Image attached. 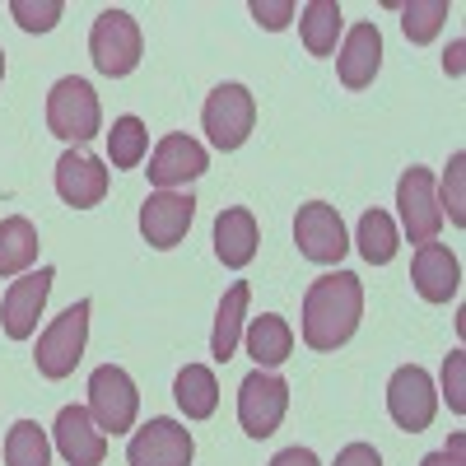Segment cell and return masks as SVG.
I'll use <instances>...</instances> for the list:
<instances>
[{"instance_id": "obj_1", "label": "cell", "mask_w": 466, "mask_h": 466, "mask_svg": "<svg viewBox=\"0 0 466 466\" xmlns=\"http://www.w3.org/2000/svg\"><path fill=\"white\" fill-rule=\"evenodd\" d=\"M364 318V285L355 270H331V276L313 280L303 294V345L308 350H340L360 331Z\"/></svg>"}, {"instance_id": "obj_2", "label": "cell", "mask_w": 466, "mask_h": 466, "mask_svg": "<svg viewBox=\"0 0 466 466\" xmlns=\"http://www.w3.org/2000/svg\"><path fill=\"white\" fill-rule=\"evenodd\" d=\"M98 127H103V107H98L94 85L80 80V75L56 80L47 94V131L66 145H85L98 136Z\"/></svg>"}, {"instance_id": "obj_3", "label": "cell", "mask_w": 466, "mask_h": 466, "mask_svg": "<svg viewBox=\"0 0 466 466\" xmlns=\"http://www.w3.org/2000/svg\"><path fill=\"white\" fill-rule=\"evenodd\" d=\"M89 313H94V303L80 299V303H70L66 313L37 336V350H33V360H37V373L61 382L75 373V364L85 360V340H89Z\"/></svg>"}, {"instance_id": "obj_4", "label": "cell", "mask_w": 466, "mask_h": 466, "mask_svg": "<svg viewBox=\"0 0 466 466\" xmlns=\"http://www.w3.org/2000/svg\"><path fill=\"white\" fill-rule=\"evenodd\" d=\"M140 52H145V37H140V24L127 15V10H103L89 28V56L98 66V75L107 80H122L140 66Z\"/></svg>"}, {"instance_id": "obj_5", "label": "cell", "mask_w": 466, "mask_h": 466, "mask_svg": "<svg viewBox=\"0 0 466 466\" xmlns=\"http://www.w3.org/2000/svg\"><path fill=\"white\" fill-rule=\"evenodd\" d=\"M285 410H289V382L276 378L270 369H252L238 382V424H243V434L270 439L280 430Z\"/></svg>"}, {"instance_id": "obj_6", "label": "cell", "mask_w": 466, "mask_h": 466, "mask_svg": "<svg viewBox=\"0 0 466 466\" xmlns=\"http://www.w3.org/2000/svg\"><path fill=\"white\" fill-rule=\"evenodd\" d=\"M136 410H140V392H136V382L127 369H116V364H103L89 373V415L103 434H127L131 424H136Z\"/></svg>"}, {"instance_id": "obj_7", "label": "cell", "mask_w": 466, "mask_h": 466, "mask_svg": "<svg viewBox=\"0 0 466 466\" xmlns=\"http://www.w3.org/2000/svg\"><path fill=\"white\" fill-rule=\"evenodd\" d=\"M201 127H206L215 149H224V154L238 149L252 136V127H257V98H252V89L248 85H219L206 98V107H201Z\"/></svg>"}, {"instance_id": "obj_8", "label": "cell", "mask_w": 466, "mask_h": 466, "mask_svg": "<svg viewBox=\"0 0 466 466\" xmlns=\"http://www.w3.org/2000/svg\"><path fill=\"white\" fill-rule=\"evenodd\" d=\"M397 210H401V228L410 243H434L443 228V210H439V187L430 168H406L397 182Z\"/></svg>"}, {"instance_id": "obj_9", "label": "cell", "mask_w": 466, "mask_h": 466, "mask_svg": "<svg viewBox=\"0 0 466 466\" xmlns=\"http://www.w3.org/2000/svg\"><path fill=\"white\" fill-rule=\"evenodd\" d=\"M434 410H439L434 378L424 373L420 364H406V369H397V373H392V382H387V415L397 420V430H406V434L430 430Z\"/></svg>"}, {"instance_id": "obj_10", "label": "cell", "mask_w": 466, "mask_h": 466, "mask_svg": "<svg viewBox=\"0 0 466 466\" xmlns=\"http://www.w3.org/2000/svg\"><path fill=\"white\" fill-rule=\"evenodd\" d=\"M191 219H197V197L191 191H149L140 206V233L159 252H168L187 238Z\"/></svg>"}, {"instance_id": "obj_11", "label": "cell", "mask_w": 466, "mask_h": 466, "mask_svg": "<svg viewBox=\"0 0 466 466\" xmlns=\"http://www.w3.org/2000/svg\"><path fill=\"white\" fill-rule=\"evenodd\" d=\"M294 243H299V252H303L308 261H318V266H336V261L350 252L345 224H340L336 206H327V201H308V206H299Z\"/></svg>"}, {"instance_id": "obj_12", "label": "cell", "mask_w": 466, "mask_h": 466, "mask_svg": "<svg viewBox=\"0 0 466 466\" xmlns=\"http://www.w3.org/2000/svg\"><path fill=\"white\" fill-rule=\"evenodd\" d=\"M191 452H197L191 434L177 420H164V415L140 424V430L131 434V443H127L131 466H191Z\"/></svg>"}, {"instance_id": "obj_13", "label": "cell", "mask_w": 466, "mask_h": 466, "mask_svg": "<svg viewBox=\"0 0 466 466\" xmlns=\"http://www.w3.org/2000/svg\"><path fill=\"white\" fill-rule=\"evenodd\" d=\"M52 280H56L52 266H37V270H28V276L10 280L5 303H0V327H5L10 340H28L37 331V313H43V303L52 294Z\"/></svg>"}, {"instance_id": "obj_14", "label": "cell", "mask_w": 466, "mask_h": 466, "mask_svg": "<svg viewBox=\"0 0 466 466\" xmlns=\"http://www.w3.org/2000/svg\"><path fill=\"white\" fill-rule=\"evenodd\" d=\"M206 168H210L206 145H197L191 136H164L159 145H154L149 168H145V173H149V182L159 187V191H173V187L197 182Z\"/></svg>"}, {"instance_id": "obj_15", "label": "cell", "mask_w": 466, "mask_h": 466, "mask_svg": "<svg viewBox=\"0 0 466 466\" xmlns=\"http://www.w3.org/2000/svg\"><path fill=\"white\" fill-rule=\"evenodd\" d=\"M52 443L70 466H98L107 457V434L94 424L89 406H61L52 424Z\"/></svg>"}, {"instance_id": "obj_16", "label": "cell", "mask_w": 466, "mask_h": 466, "mask_svg": "<svg viewBox=\"0 0 466 466\" xmlns=\"http://www.w3.org/2000/svg\"><path fill=\"white\" fill-rule=\"evenodd\" d=\"M107 168L94 159V154H75L66 149L61 159H56V197L70 206V210H94L103 197H107Z\"/></svg>"}, {"instance_id": "obj_17", "label": "cell", "mask_w": 466, "mask_h": 466, "mask_svg": "<svg viewBox=\"0 0 466 466\" xmlns=\"http://www.w3.org/2000/svg\"><path fill=\"white\" fill-rule=\"evenodd\" d=\"M410 285L424 303H448L461 289V266L443 243H420L410 261Z\"/></svg>"}, {"instance_id": "obj_18", "label": "cell", "mask_w": 466, "mask_h": 466, "mask_svg": "<svg viewBox=\"0 0 466 466\" xmlns=\"http://www.w3.org/2000/svg\"><path fill=\"white\" fill-rule=\"evenodd\" d=\"M378 66H382V33H378V24H355V28L345 33L340 56H336L340 85L345 89H369Z\"/></svg>"}, {"instance_id": "obj_19", "label": "cell", "mask_w": 466, "mask_h": 466, "mask_svg": "<svg viewBox=\"0 0 466 466\" xmlns=\"http://www.w3.org/2000/svg\"><path fill=\"white\" fill-rule=\"evenodd\" d=\"M257 243H261V228H257V215L252 210L228 206V210L215 215V257L228 270H243L257 257Z\"/></svg>"}, {"instance_id": "obj_20", "label": "cell", "mask_w": 466, "mask_h": 466, "mask_svg": "<svg viewBox=\"0 0 466 466\" xmlns=\"http://www.w3.org/2000/svg\"><path fill=\"white\" fill-rule=\"evenodd\" d=\"M243 340H248V355L257 360V369H280L289 355H294V331L280 313H261L243 327Z\"/></svg>"}, {"instance_id": "obj_21", "label": "cell", "mask_w": 466, "mask_h": 466, "mask_svg": "<svg viewBox=\"0 0 466 466\" xmlns=\"http://www.w3.org/2000/svg\"><path fill=\"white\" fill-rule=\"evenodd\" d=\"M248 299H252L248 280H238V285H233V289L219 299L215 331H210V355H215L219 364H228L233 350H238V336H243V327H248Z\"/></svg>"}, {"instance_id": "obj_22", "label": "cell", "mask_w": 466, "mask_h": 466, "mask_svg": "<svg viewBox=\"0 0 466 466\" xmlns=\"http://www.w3.org/2000/svg\"><path fill=\"white\" fill-rule=\"evenodd\" d=\"M37 228H33V219H24V215H10V219H0V276L5 280H19V276H28V266L37 261Z\"/></svg>"}, {"instance_id": "obj_23", "label": "cell", "mask_w": 466, "mask_h": 466, "mask_svg": "<svg viewBox=\"0 0 466 466\" xmlns=\"http://www.w3.org/2000/svg\"><path fill=\"white\" fill-rule=\"evenodd\" d=\"M173 397H177L187 420H210L219 410V382L206 364H187L173 382Z\"/></svg>"}, {"instance_id": "obj_24", "label": "cell", "mask_w": 466, "mask_h": 466, "mask_svg": "<svg viewBox=\"0 0 466 466\" xmlns=\"http://www.w3.org/2000/svg\"><path fill=\"white\" fill-rule=\"evenodd\" d=\"M340 5L336 0H308V5L299 10V33H303V47L313 56H331L336 52V37H340Z\"/></svg>"}, {"instance_id": "obj_25", "label": "cell", "mask_w": 466, "mask_h": 466, "mask_svg": "<svg viewBox=\"0 0 466 466\" xmlns=\"http://www.w3.org/2000/svg\"><path fill=\"white\" fill-rule=\"evenodd\" d=\"M397 248H401V233H397L392 215L387 210H364L360 215V257L369 266H387L397 257Z\"/></svg>"}, {"instance_id": "obj_26", "label": "cell", "mask_w": 466, "mask_h": 466, "mask_svg": "<svg viewBox=\"0 0 466 466\" xmlns=\"http://www.w3.org/2000/svg\"><path fill=\"white\" fill-rule=\"evenodd\" d=\"M107 154H112V168H140L145 154H149V131L140 116H116L112 131H107Z\"/></svg>"}, {"instance_id": "obj_27", "label": "cell", "mask_w": 466, "mask_h": 466, "mask_svg": "<svg viewBox=\"0 0 466 466\" xmlns=\"http://www.w3.org/2000/svg\"><path fill=\"white\" fill-rule=\"evenodd\" d=\"M5 466H52V443L43 434V424L19 420L5 434Z\"/></svg>"}, {"instance_id": "obj_28", "label": "cell", "mask_w": 466, "mask_h": 466, "mask_svg": "<svg viewBox=\"0 0 466 466\" xmlns=\"http://www.w3.org/2000/svg\"><path fill=\"white\" fill-rule=\"evenodd\" d=\"M443 19H448V0H410V5H401V33H406V43H415V47L434 43Z\"/></svg>"}, {"instance_id": "obj_29", "label": "cell", "mask_w": 466, "mask_h": 466, "mask_svg": "<svg viewBox=\"0 0 466 466\" xmlns=\"http://www.w3.org/2000/svg\"><path fill=\"white\" fill-rule=\"evenodd\" d=\"M61 0H10V15L24 33H52L61 19Z\"/></svg>"}, {"instance_id": "obj_30", "label": "cell", "mask_w": 466, "mask_h": 466, "mask_svg": "<svg viewBox=\"0 0 466 466\" xmlns=\"http://www.w3.org/2000/svg\"><path fill=\"white\" fill-rule=\"evenodd\" d=\"M461 177H466V154H452L448 177H443V201H439V210H443L452 224H466V210H461Z\"/></svg>"}, {"instance_id": "obj_31", "label": "cell", "mask_w": 466, "mask_h": 466, "mask_svg": "<svg viewBox=\"0 0 466 466\" xmlns=\"http://www.w3.org/2000/svg\"><path fill=\"white\" fill-rule=\"evenodd\" d=\"M443 392H448V410L461 415L466 410V355L461 350H452L443 364Z\"/></svg>"}, {"instance_id": "obj_32", "label": "cell", "mask_w": 466, "mask_h": 466, "mask_svg": "<svg viewBox=\"0 0 466 466\" xmlns=\"http://www.w3.org/2000/svg\"><path fill=\"white\" fill-rule=\"evenodd\" d=\"M252 19L261 24V28H270V33H280L289 19H294V0H252Z\"/></svg>"}, {"instance_id": "obj_33", "label": "cell", "mask_w": 466, "mask_h": 466, "mask_svg": "<svg viewBox=\"0 0 466 466\" xmlns=\"http://www.w3.org/2000/svg\"><path fill=\"white\" fill-rule=\"evenodd\" d=\"M336 466H382V457L373 443H350V448H340Z\"/></svg>"}, {"instance_id": "obj_34", "label": "cell", "mask_w": 466, "mask_h": 466, "mask_svg": "<svg viewBox=\"0 0 466 466\" xmlns=\"http://www.w3.org/2000/svg\"><path fill=\"white\" fill-rule=\"evenodd\" d=\"M461 452H466V439H461V434H452V443H448L443 452H430L420 466H466V461H461Z\"/></svg>"}, {"instance_id": "obj_35", "label": "cell", "mask_w": 466, "mask_h": 466, "mask_svg": "<svg viewBox=\"0 0 466 466\" xmlns=\"http://www.w3.org/2000/svg\"><path fill=\"white\" fill-rule=\"evenodd\" d=\"M270 466H318V452L313 448H285L270 457Z\"/></svg>"}, {"instance_id": "obj_36", "label": "cell", "mask_w": 466, "mask_h": 466, "mask_svg": "<svg viewBox=\"0 0 466 466\" xmlns=\"http://www.w3.org/2000/svg\"><path fill=\"white\" fill-rule=\"evenodd\" d=\"M443 66H448L452 75H461V43H452V52L443 56Z\"/></svg>"}, {"instance_id": "obj_37", "label": "cell", "mask_w": 466, "mask_h": 466, "mask_svg": "<svg viewBox=\"0 0 466 466\" xmlns=\"http://www.w3.org/2000/svg\"><path fill=\"white\" fill-rule=\"evenodd\" d=\"M0 80H5V52H0Z\"/></svg>"}]
</instances>
